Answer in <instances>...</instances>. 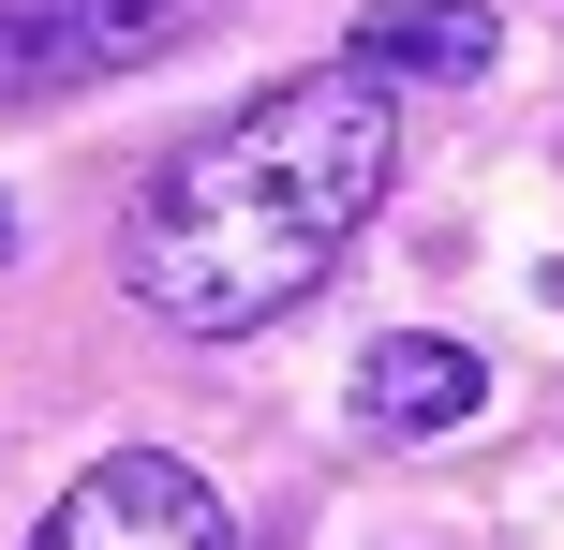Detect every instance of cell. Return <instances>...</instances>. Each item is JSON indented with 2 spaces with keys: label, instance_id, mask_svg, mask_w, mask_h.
<instances>
[{
  "label": "cell",
  "instance_id": "8992f818",
  "mask_svg": "<svg viewBox=\"0 0 564 550\" xmlns=\"http://www.w3.org/2000/svg\"><path fill=\"white\" fill-rule=\"evenodd\" d=\"M0 254H15V224H0Z\"/></svg>",
  "mask_w": 564,
  "mask_h": 550
},
{
  "label": "cell",
  "instance_id": "6da1fadb",
  "mask_svg": "<svg viewBox=\"0 0 564 550\" xmlns=\"http://www.w3.org/2000/svg\"><path fill=\"white\" fill-rule=\"evenodd\" d=\"M387 179H401L387 75L312 60V75L253 89L238 119H208L194 149L149 164L134 224H119V283H134V313H164L178 343H253V327H282L357 254V224L387 208Z\"/></svg>",
  "mask_w": 564,
  "mask_h": 550
},
{
  "label": "cell",
  "instance_id": "5b68a950",
  "mask_svg": "<svg viewBox=\"0 0 564 550\" xmlns=\"http://www.w3.org/2000/svg\"><path fill=\"white\" fill-rule=\"evenodd\" d=\"M341 60L357 75H431V89H476L490 60H506V30H490V0H371L357 30H341Z\"/></svg>",
  "mask_w": 564,
  "mask_h": 550
},
{
  "label": "cell",
  "instance_id": "3957f363",
  "mask_svg": "<svg viewBox=\"0 0 564 550\" xmlns=\"http://www.w3.org/2000/svg\"><path fill=\"white\" fill-rule=\"evenodd\" d=\"M30 550H238V521H224V492H208L194 462H164V446H105V462L45 506Z\"/></svg>",
  "mask_w": 564,
  "mask_h": 550
},
{
  "label": "cell",
  "instance_id": "7a4b0ae2",
  "mask_svg": "<svg viewBox=\"0 0 564 550\" xmlns=\"http://www.w3.org/2000/svg\"><path fill=\"white\" fill-rule=\"evenodd\" d=\"M194 30H208V0H0V105H59V89L134 75Z\"/></svg>",
  "mask_w": 564,
  "mask_h": 550
},
{
  "label": "cell",
  "instance_id": "277c9868",
  "mask_svg": "<svg viewBox=\"0 0 564 550\" xmlns=\"http://www.w3.org/2000/svg\"><path fill=\"white\" fill-rule=\"evenodd\" d=\"M476 402H490V357L446 343V327H387L357 357V432L371 446H446V432H476Z\"/></svg>",
  "mask_w": 564,
  "mask_h": 550
}]
</instances>
